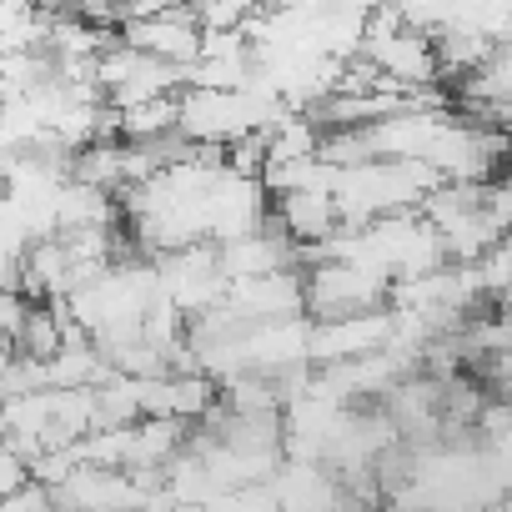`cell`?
I'll use <instances>...</instances> for the list:
<instances>
[{"instance_id":"ba28073f","label":"cell","mask_w":512,"mask_h":512,"mask_svg":"<svg viewBox=\"0 0 512 512\" xmlns=\"http://www.w3.org/2000/svg\"><path fill=\"white\" fill-rule=\"evenodd\" d=\"M267 221H272L292 246H322V241L342 226L327 191H282V196H272Z\"/></svg>"},{"instance_id":"7a4b0ae2","label":"cell","mask_w":512,"mask_h":512,"mask_svg":"<svg viewBox=\"0 0 512 512\" xmlns=\"http://www.w3.org/2000/svg\"><path fill=\"white\" fill-rule=\"evenodd\" d=\"M377 76H387L392 86H437V51H432V36L402 26L387 11L367 16V36H362V51H357Z\"/></svg>"},{"instance_id":"30bf717a","label":"cell","mask_w":512,"mask_h":512,"mask_svg":"<svg viewBox=\"0 0 512 512\" xmlns=\"http://www.w3.org/2000/svg\"><path fill=\"white\" fill-rule=\"evenodd\" d=\"M176 131V96H151L136 106H116V141H156Z\"/></svg>"},{"instance_id":"8fae6325","label":"cell","mask_w":512,"mask_h":512,"mask_svg":"<svg viewBox=\"0 0 512 512\" xmlns=\"http://www.w3.org/2000/svg\"><path fill=\"white\" fill-rule=\"evenodd\" d=\"M31 482V472H26V457L0 437V497H11L16 487H26Z\"/></svg>"},{"instance_id":"52a82bcc","label":"cell","mask_w":512,"mask_h":512,"mask_svg":"<svg viewBox=\"0 0 512 512\" xmlns=\"http://www.w3.org/2000/svg\"><path fill=\"white\" fill-rule=\"evenodd\" d=\"M216 267L226 282H241V277H267V272H282V267H297V246L267 221L262 231L251 236H236L226 246H216Z\"/></svg>"},{"instance_id":"3957f363","label":"cell","mask_w":512,"mask_h":512,"mask_svg":"<svg viewBox=\"0 0 512 512\" xmlns=\"http://www.w3.org/2000/svg\"><path fill=\"white\" fill-rule=\"evenodd\" d=\"M387 277L352 267V262H317L302 277V312L312 322H332V317H357V312H377L387 307Z\"/></svg>"},{"instance_id":"5b68a950","label":"cell","mask_w":512,"mask_h":512,"mask_svg":"<svg viewBox=\"0 0 512 512\" xmlns=\"http://www.w3.org/2000/svg\"><path fill=\"white\" fill-rule=\"evenodd\" d=\"M221 312L236 322H282V317H302V272L282 267L267 277H241L226 282Z\"/></svg>"},{"instance_id":"277c9868","label":"cell","mask_w":512,"mask_h":512,"mask_svg":"<svg viewBox=\"0 0 512 512\" xmlns=\"http://www.w3.org/2000/svg\"><path fill=\"white\" fill-rule=\"evenodd\" d=\"M116 41L141 51V56H156V61H171V66H191L196 46H201V31L191 21V6L176 0V6H166L156 16H126L116 26Z\"/></svg>"},{"instance_id":"6da1fadb","label":"cell","mask_w":512,"mask_h":512,"mask_svg":"<svg viewBox=\"0 0 512 512\" xmlns=\"http://www.w3.org/2000/svg\"><path fill=\"white\" fill-rule=\"evenodd\" d=\"M442 186V176L422 161H352V166H337V181H332V206H337V221L342 226H367L377 216H392V211H417L422 196Z\"/></svg>"},{"instance_id":"8992f818","label":"cell","mask_w":512,"mask_h":512,"mask_svg":"<svg viewBox=\"0 0 512 512\" xmlns=\"http://www.w3.org/2000/svg\"><path fill=\"white\" fill-rule=\"evenodd\" d=\"M267 487L282 512H347L342 482L322 462H277Z\"/></svg>"},{"instance_id":"7c38bea8","label":"cell","mask_w":512,"mask_h":512,"mask_svg":"<svg viewBox=\"0 0 512 512\" xmlns=\"http://www.w3.org/2000/svg\"><path fill=\"white\" fill-rule=\"evenodd\" d=\"M46 512H61V507H56V502H51V507H46Z\"/></svg>"},{"instance_id":"9c48e42d","label":"cell","mask_w":512,"mask_h":512,"mask_svg":"<svg viewBox=\"0 0 512 512\" xmlns=\"http://www.w3.org/2000/svg\"><path fill=\"white\" fill-rule=\"evenodd\" d=\"M121 206L111 191L101 186H86V181H61V196H56V236L61 231H91V226H116Z\"/></svg>"}]
</instances>
